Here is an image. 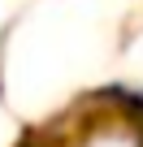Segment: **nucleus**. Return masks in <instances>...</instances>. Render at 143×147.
I'll return each instance as SVG.
<instances>
[{
  "mask_svg": "<svg viewBox=\"0 0 143 147\" xmlns=\"http://www.w3.org/2000/svg\"><path fill=\"white\" fill-rule=\"evenodd\" d=\"M74 147H143V121L130 117L126 108H113L91 130H83L74 138Z\"/></svg>",
  "mask_w": 143,
  "mask_h": 147,
  "instance_id": "1",
  "label": "nucleus"
}]
</instances>
